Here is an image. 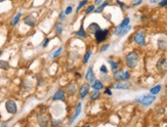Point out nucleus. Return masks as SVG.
I'll return each instance as SVG.
<instances>
[{"mask_svg":"<svg viewBox=\"0 0 167 127\" xmlns=\"http://www.w3.org/2000/svg\"><path fill=\"white\" fill-rule=\"evenodd\" d=\"M102 2H103V0H95V1H94V4H95V5H99Z\"/></svg>","mask_w":167,"mask_h":127,"instance_id":"79ce46f5","label":"nucleus"},{"mask_svg":"<svg viewBox=\"0 0 167 127\" xmlns=\"http://www.w3.org/2000/svg\"><path fill=\"white\" fill-rule=\"evenodd\" d=\"M109 64L111 65V68H112V71L114 72V71H116L118 69V63H116L115 61H113V59H109Z\"/></svg>","mask_w":167,"mask_h":127,"instance_id":"cd10ccee","label":"nucleus"},{"mask_svg":"<svg viewBox=\"0 0 167 127\" xmlns=\"http://www.w3.org/2000/svg\"><path fill=\"white\" fill-rule=\"evenodd\" d=\"M92 88H94V90H102V89L104 88V84L102 81L99 80H95L94 83H92Z\"/></svg>","mask_w":167,"mask_h":127,"instance_id":"aec40b11","label":"nucleus"},{"mask_svg":"<svg viewBox=\"0 0 167 127\" xmlns=\"http://www.w3.org/2000/svg\"><path fill=\"white\" fill-rule=\"evenodd\" d=\"M10 68L9 66V63L6 62V61H0V69L3 70V71H7Z\"/></svg>","mask_w":167,"mask_h":127,"instance_id":"b1692460","label":"nucleus"},{"mask_svg":"<svg viewBox=\"0 0 167 127\" xmlns=\"http://www.w3.org/2000/svg\"><path fill=\"white\" fill-rule=\"evenodd\" d=\"M108 5H109V2L108 1H105V2H102L101 4L99 5V7H96V8H94V12L96 13H102L104 9H105V7H107Z\"/></svg>","mask_w":167,"mask_h":127,"instance_id":"412c9836","label":"nucleus"},{"mask_svg":"<svg viewBox=\"0 0 167 127\" xmlns=\"http://www.w3.org/2000/svg\"><path fill=\"white\" fill-rule=\"evenodd\" d=\"M24 24L25 25H27L29 26L30 28H33V27H35V25H36V18L32 16V14H29V16H26L24 18Z\"/></svg>","mask_w":167,"mask_h":127,"instance_id":"9b49d317","label":"nucleus"},{"mask_svg":"<svg viewBox=\"0 0 167 127\" xmlns=\"http://www.w3.org/2000/svg\"><path fill=\"white\" fill-rule=\"evenodd\" d=\"M49 41H50V38H46L45 40L43 41V43H42V47L43 48H45L47 45H48V43H49Z\"/></svg>","mask_w":167,"mask_h":127,"instance_id":"e433bc0d","label":"nucleus"},{"mask_svg":"<svg viewBox=\"0 0 167 127\" xmlns=\"http://www.w3.org/2000/svg\"><path fill=\"white\" fill-rule=\"evenodd\" d=\"M65 18H66V14H65V13H61V14H60V20H65Z\"/></svg>","mask_w":167,"mask_h":127,"instance_id":"a19ab883","label":"nucleus"},{"mask_svg":"<svg viewBox=\"0 0 167 127\" xmlns=\"http://www.w3.org/2000/svg\"><path fill=\"white\" fill-rule=\"evenodd\" d=\"M131 29V26H126V27H123V28H121V27H117L116 29L114 30V34L116 35V36H119V37H122V36H124L126 35L127 33L129 32V30Z\"/></svg>","mask_w":167,"mask_h":127,"instance_id":"6e6552de","label":"nucleus"},{"mask_svg":"<svg viewBox=\"0 0 167 127\" xmlns=\"http://www.w3.org/2000/svg\"><path fill=\"white\" fill-rule=\"evenodd\" d=\"M88 3V0H82L80 3H79V5L77 6V8H76V13H79V10L82 8V7L84 6V5H86Z\"/></svg>","mask_w":167,"mask_h":127,"instance_id":"c756f323","label":"nucleus"},{"mask_svg":"<svg viewBox=\"0 0 167 127\" xmlns=\"http://www.w3.org/2000/svg\"><path fill=\"white\" fill-rule=\"evenodd\" d=\"M85 79H86L88 83H91V84L95 81V76H94V71H92V67H89V68L87 69L86 75H85Z\"/></svg>","mask_w":167,"mask_h":127,"instance_id":"ddd939ff","label":"nucleus"},{"mask_svg":"<svg viewBox=\"0 0 167 127\" xmlns=\"http://www.w3.org/2000/svg\"><path fill=\"white\" fill-rule=\"evenodd\" d=\"M165 94L167 95V88H166V90H165Z\"/></svg>","mask_w":167,"mask_h":127,"instance_id":"de8ad7c7","label":"nucleus"},{"mask_svg":"<svg viewBox=\"0 0 167 127\" xmlns=\"http://www.w3.org/2000/svg\"><path fill=\"white\" fill-rule=\"evenodd\" d=\"M89 83H84L82 84V86L80 87L79 89V95H80V99H84L85 98H86V95L88 94V92H89Z\"/></svg>","mask_w":167,"mask_h":127,"instance_id":"1a4fd4ad","label":"nucleus"},{"mask_svg":"<svg viewBox=\"0 0 167 127\" xmlns=\"http://www.w3.org/2000/svg\"><path fill=\"white\" fill-rule=\"evenodd\" d=\"M131 86V83L128 81H116L115 83L113 84V87L115 89H128L130 88Z\"/></svg>","mask_w":167,"mask_h":127,"instance_id":"0eeeda50","label":"nucleus"},{"mask_svg":"<svg viewBox=\"0 0 167 127\" xmlns=\"http://www.w3.org/2000/svg\"><path fill=\"white\" fill-rule=\"evenodd\" d=\"M94 8H95L94 5H89V6H88L87 8H86V10H85V13H86V14H89L90 13L94 12Z\"/></svg>","mask_w":167,"mask_h":127,"instance_id":"7c9ffc66","label":"nucleus"},{"mask_svg":"<svg viewBox=\"0 0 167 127\" xmlns=\"http://www.w3.org/2000/svg\"><path fill=\"white\" fill-rule=\"evenodd\" d=\"M81 109H82V104H81V103H79L77 104V107H76L75 113H74V115L71 117V119H70V124H72V123L78 118V116H79L80 113H81Z\"/></svg>","mask_w":167,"mask_h":127,"instance_id":"4468645a","label":"nucleus"},{"mask_svg":"<svg viewBox=\"0 0 167 127\" xmlns=\"http://www.w3.org/2000/svg\"><path fill=\"white\" fill-rule=\"evenodd\" d=\"M110 47V44H106V45H104L102 48H101V51L102 52H104V51H106L107 49H108V48H109Z\"/></svg>","mask_w":167,"mask_h":127,"instance_id":"58836bf2","label":"nucleus"},{"mask_svg":"<svg viewBox=\"0 0 167 127\" xmlns=\"http://www.w3.org/2000/svg\"><path fill=\"white\" fill-rule=\"evenodd\" d=\"M156 67H157V69L160 71L161 73H166L167 72V61L164 58H161L157 62Z\"/></svg>","mask_w":167,"mask_h":127,"instance_id":"9d476101","label":"nucleus"},{"mask_svg":"<svg viewBox=\"0 0 167 127\" xmlns=\"http://www.w3.org/2000/svg\"><path fill=\"white\" fill-rule=\"evenodd\" d=\"M133 41L139 44V46H144L146 44V38H144V32H137L136 34H134L133 36Z\"/></svg>","mask_w":167,"mask_h":127,"instance_id":"423d86ee","label":"nucleus"},{"mask_svg":"<svg viewBox=\"0 0 167 127\" xmlns=\"http://www.w3.org/2000/svg\"><path fill=\"white\" fill-rule=\"evenodd\" d=\"M76 90H77L76 85L74 83L69 84L68 86H67V93H68L69 95H74V94H75Z\"/></svg>","mask_w":167,"mask_h":127,"instance_id":"6ab92c4d","label":"nucleus"},{"mask_svg":"<svg viewBox=\"0 0 167 127\" xmlns=\"http://www.w3.org/2000/svg\"><path fill=\"white\" fill-rule=\"evenodd\" d=\"M129 23H130V18H125L123 21H122V23L118 26V27H121V28H123V27H126V26H128Z\"/></svg>","mask_w":167,"mask_h":127,"instance_id":"c85d7f7f","label":"nucleus"},{"mask_svg":"<svg viewBox=\"0 0 167 127\" xmlns=\"http://www.w3.org/2000/svg\"><path fill=\"white\" fill-rule=\"evenodd\" d=\"M158 0H150V3H157Z\"/></svg>","mask_w":167,"mask_h":127,"instance_id":"c03bdc74","label":"nucleus"},{"mask_svg":"<svg viewBox=\"0 0 167 127\" xmlns=\"http://www.w3.org/2000/svg\"><path fill=\"white\" fill-rule=\"evenodd\" d=\"M158 45H159V47L161 48V49H164V48L166 47V42H163V40L160 39L158 41Z\"/></svg>","mask_w":167,"mask_h":127,"instance_id":"473e14b6","label":"nucleus"},{"mask_svg":"<svg viewBox=\"0 0 167 127\" xmlns=\"http://www.w3.org/2000/svg\"><path fill=\"white\" fill-rule=\"evenodd\" d=\"M75 34H76L77 37H79V38H86V37H87V34H86V32H85L84 27H83V23L81 24L80 29L78 30V31L75 33Z\"/></svg>","mask_w":167,"mask_h":127,"instance_id":"f3484780","label":"nucleus"},{"mask_svg":"<svg viewBox=\"0 0 167 127\" xmlns=\"http://www.w3.org/2000/svg\"><path fill=\"white\" fill-rule=\"evenodd\" d=\"M53 100H61V102H66V93L63 89H58L53 94Z\"/></svg>","mask_w":167,"mask_h":127,"instance_id":"f8f14e48","label":"nucleus"},{"mask_svg":"<svg viewBox=\"0 0 167 127\" xmlns=\"http://www.w3.org/2000/svg\"><path fill=\"white\" fill-rule=\"evenodd\" d=\"M37 119H38L37 121H38L40 126H46L48 124V121H49V120H47L48 118L46 117V115H44V114H39Z\"/></svg>","mask_w":167,"mask_h":127,"instance_id":"2eb2a0df","label":"nucleus"},{"mask_svg":"<svg viewBox=\"0 0 167 127\" xmlns=\"http://www.w3.org/2000/svg\"><path fill=\"white\" fill-rule=\"evenodd\" d=\"M99 71H101L102 73L104 74H108V69H107V67L105 65H102L101 66V68H99Z\"/></svg>","mask_w":167,"mask_h":127,"instance_id":"f704fd0d","label":"nucleus"},{"mask_svg":"<svg viewBox=\"0 0 167 127\" xmlns=\"http://www.w3.org/2000/svg\"><path fill=\"white\" fill-rule=\"evenodd\" d=\"M139 53H137L136 51H132V52H129V53L126 55L125 58V63H126V66L128 67V68L133 69L135 68L137 63H139Z\"/></svg>","mask_w":167,"mask_h":127,"instance_id":"f257e3e1","label":"nucleus"},{"mask_svg":"<svg viewBox=\"0 0 167 127\" xmlns=\"http://www.w3.org/2000/svg\"><path fill=\"white\" fill-rule=\"evenodd\" d=\"M137 103H139L140 104H143L144 107L151 106L155 100H156V96L153 94H146V95H142L140 98L135 99Z\"/></svg>","mask_w":167,"mask_h":127,"instance_id":"7ed1b4c3","label":"nucleus"},{"mask_svg":"<svg viewBox=\"0 0 167 127\" xmlns=\"http://www.w3.org/2000/svg\"><path fill=\"white\" fill-rule=\"evenodd\" d=\"M91 53H92V51L90 49L86 51V53H85L84 58H83V64H87L88 63V61H89V58L91 57Z\"/></svg>","mask_w":167,"mask_h":127,"instance_id":"bb28decb","label":"nucleus"},{"mask_svg":"<svg viewBox=\"0 0 167 127\" xmlns=\"http://www.w3.org/2000/svg\"><path fill=\"white\" fill-rule=\"evenodd\" d=\"M4 1H6V0H0V3H1V2H4Z\"/></svg>","mask_w":167,"mask_h":127,"instance_id":"49530a36","label":"nucleus"},{"mask_svg":"<svg viewBox=\"0 0 167 127\" xmlns=\"http://www.w3.org/2000/svg\"><path fill=\"white\" fill-rule=\"evenodd\" d=\"M62 51H63V47L61 46V47H58V49H55L53 53H51V55H50V58H58V55H60L61 53H62Z\"/></svg>","mask_w":167,"mask_h":127,"instance_id":"a878e982","label":"nucleus"},{"mask_svg":"<svg viewBox=\"0 0 167 127\" xmlns=\"http://www.w3.org/2000/svg\"><path fill=\"white\" fill-rule=\"evenodd\" d=\"M72 12H73V7H72V5H70V6H68V7L66 8L65 14H66V16H68V14L72 13Z\"/></svg>","mask_w":167,"mask_h":127,"instance_id":"72a5a7b5","label":"nucleus"},{"mask_svg":"<svg viewBox=\"0 0 167 127\" xmlns=\"http://www.w3.org/2000/svg\"><path fill=\"white\" fill-rule=\"evenodd\" d=\"M103 80L108 81V80H109V76H103Z\"/></svg>","mask_w":167,"mask_h":127,"instance_id":"37998d69","label":"nucleus"},{"mask_svg":"<svg viewBox=\"0 0 167 127\" xmlns=\"http://www.w3.org/2000/svg\"><path fill=\"white\" fill-rule=\"evenodd\" d=\"M142 3H143V0H132L131 4L132 6H139L142 4Z\"/></svg>","mask_w":167,"mask_h":127,"instance_id":"2f4dec72","label":"nucleus"},{"mask_svg":"<svg viewBox=\"0 0 167 127\" xmlns=\"http://www.w3.org/2000/svg\"><path fill=\"white\" fill-rule=\"evenodd\" d=\"M105 94H107V95H112V91H111L109 88H107L106 90H105Z\"/></svg>","mask_w":167,"mask_h":127,"instance_id":"ea45409f","label":"nucleus"},{"mask_svg":"<svg viewBox=\"0 0 167 127\" xmlns=\"http://www.w3.org/2000/svg\"><path fill=\"white\" fill-rule=\"evenodd\" d=\"M158 5L160 6V7H164L167 5V0H161L160 2L158 3Z\"/></svg>","mask_w":167,"mask_h":127,"instance_id":"c9c22d12","label":"nucleus"},{"mask_svg":"<svg viewBox=\"0 0 167 127\" xmlns=\"http://www.w3.org/2000/svg\"><path fill=\"white\" fill-rule=\"evenodd\" d=\"M2 53H3V51H2V50H0V57H1V55H2Z\"/></svg>","mask_w":167,"mask_h":127,"instance_id":"a18cd8bd","label":"nucleus"},{"mask_svg":"<svg viewBox=\"0 0 167 127\" xmlns=\"http://www.w3.org/2000/svg\"><path fill=\"white\" fill-rule=\"evenodd\" d=\"M101 29V27H99V24H96V23H91L89 26L87 27V31L91 33V34H94L95 32H98L99 30Z\"/></svg>","mask_w":167,"mask_h":127,"instance_id":"dca6fc26","label":"nucleus"},{"mask_svg":"<svg viewBox=\"0 0 167 127\" xmlns=\"http://www.w3.org/2000/svg\"><path fill=\"white\" fill-rule=\"evenodd\" d=\"M114 79L116 81H128L130 79V73L124 70L114 71Z\"/></svg>","mask_w":167,"mask_h":127,"instance_id":"f03ea898","label":"nucleus"},{"mask_svg":"<svg viewBox=\"0 0 167 127\" xmlns=\"http://www.w3.org/2000/svg\"><path fill=\"white\" fill-rule=\"evenodd\" d=\"M117 4L118 5H119L120 7H122V8H127V6H125V4H124V3L123 2H121V1H119V0H117Z\"/></svg>","mask_w":167,"mask_h":127,"instance_id":"4c0bfd02","label":"nucleus"},{"mask_svg":"<svg viewBox=\"0 0 167 127\" xmlns=\"http://www.w3.org/2000/svg\"><path fill=\"white\" fill-rule=\"evenodd\" d=\"M21 18H22V13H17L16 16H14V17L12 18V21H10V25H12V26H16V25L18 23V22H20Z\"/></svg>","mask_w":167,"mask_h":127,"instance_id":"4be33fe9","label":"nucleus"},{"mask_svg":"<svg viewBox=\"0 0 167 127\" xmlns=\"http://www.w3.org/2000/svg\"><path fill=\"white\" fill-rule=\"evenodd\" d=\"M54 31L58 36L63 34V31H64V26H63L62 22H58V23L54 25Z\"/></svg>","mask_w":167,"mask_h":127,"instance_id":"a211bd4d","label":"nucleus"},{"mask_svg":"<svg viewBox=\"0 0 167 127\" xmlns=\"http://www.w3.org/2000/svg\"><path fill=\"white\" fill-rule=\"evenodd\" d=\"M5 110L8 114L16 115L18 113V106L17 103L13 99H7L5 102Z\"/></svg>","mask_w":167,"mask_h":127,"instance_id":"20e7f679","label":"nucleus"},{"mask_svg":"<svg viewBox=\"0 0 167 127\" xmlns=\"http://www.w3.org/2000/svg\"><path fill=\"white\" fill-rule=\"evenodd\" d=\"M161 89H162V85L158 84V85H156V86H154L153 88H151L150 92H151V94L156 95V94H158V93L161 91Z\"/></svg>","mask_w":167,"mask_h":127,"instance_id":"5701e85b","label":"nucleus"},{"mask_svg":"<svg viewBox=\"0 0 167 127\" xmlns=\"http://www.w3.org/2000/svg\"><path fill=\"white\" fill-rule=\"evenodd\" d=\"M108 34H109V30L108 29H99L98 32L94 33V38H95V41L96 43H102L104 42L107 37H108Z\"/></svg>","mask_w":167,"mask_h":127,"instance_id":"39448f33","label":"nucleus"},{"mask_svg":"<svg viewBox=\"0 0 167 127\" xmlns=\"http://www.w3.org/2000/svg\"><path fill=\"white\" fill-rule=\"evenodd\" d=\"M99 96H101V93H99V90H94L90 93V99L91 100H96L99 99Z\"/></svg>","mask_w":167,"mask_h":127,"instance_id":"393cba45","label":"nucleus"}]
</instances>
